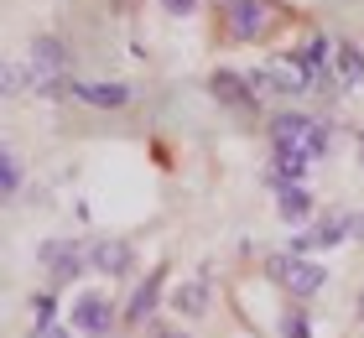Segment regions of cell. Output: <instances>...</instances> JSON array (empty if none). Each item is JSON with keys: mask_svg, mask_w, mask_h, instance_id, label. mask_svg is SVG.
<instances>
[{"mask_svg": "<svg viewBox=\"0 0 364 338\" xmlns=\"http://www.w3.org/2000/svg\"><path fill=\"white\" fill-rule=\"evenodd\" d=\"M255 83L260 89H276V94H302V89H312V68L307 63H296V58H287V63H271V68H260L255 73Z\"/></svg>", "mask_w": 364, "mask_h": 338, "instance_id": "277c9868", "label": "cell"}, {"mask_svg": "<svg viewBox=\"0 0 364 338\" xmlns=\"http://www.w3.org/2000/svg\"><path fill=\"white\" fill-rule=\"evenodd\" d=\"M287 333L291 338H307V317H287Z\"/></svg>", "mask_w": 364, "mask_h": 338, "instance_id": "ffe728a7", "label": "cell"}, {"mask_svg": "<svg viewBox=\"0 0 364 338\" xmlns=\"http://www.w3.org/2000/svg\"><path fill=\"white\" fill-rule=\"evenodd\" d=\"M42 338H68V333H63V328H53V323H47V328H42Z\"/></svg>", "mask_w": 364, "mask_h": 338, "instance_id": "7402d4cb", "label": "cell"}, {"mask_svg": "<svg viewBox=\"0 0 364 338\" xmlns=\"http://www.w3.org/2000/svg\"><path fill=\"white\" fill-rule=\"evenodd\" d=\"M68 89L84 99V105H99V110H120L130 99V83H68Z\"/></svg>", "mask_w": 364, "mask_h": 338, "instance_id": "8992f818", "label": "cell"}, {"mask_svg": "<svg viewBox=\"0 0 364 338\" xmlns=\"http://www.w3.org/2000/svg\"><path fill=\"white\" fill-rule=\"evenodd\" d=\"M359 162H364V146H359Z\"/></svg>", "mask_w": 364, "mask_h": 338, "instance_id": "cb8c5ba5", "label": "cell"}, {"mask_svg": "<svg viewBox=\"0 0 364 338\" xmlns=\"http://www.w3.org/2000/svg\"><path fill=\"white\" fill-rule=\"evenodd\" d=\"M349 229H354L349 218H323V224H318V229H307V234H302V240H296L291 250H333V245H338Z\"/></svg>", "mask_w": 364, "mask_h": 338, "instance_id": "9c48e42d", "label": "cell"}, {"mask_svg": "<svg viewBox=\"0 0 364 338\" xmlns=\"http://www.w3.org/2000/svg\"><path fill=\"white\" fill-rule=\"evenodd\" d=\"M161 297V276H146V286L136 292V302H130V323H141L146 312H151V302Z\"/></svg>", "mask_w": 364, "mask_h": 338, "instance_id": "9a60e30c", "label": "cell"}, {"mask_svg": "<svg viewBox=\"0 0 364 338\" xmlns=\"http://www.w3.org/2000/svg\"><path fill=\"white\" fill-rule=\"evenodd\" d=\"M31 89H58L63 83V42L58 37H37L31 42Z\"/></svg>", "mask_w": 364, "mask_h": 338, "instance_id": "3957f363", "label": "cell"}, {"mask_svg": "<svg viewBox=\"0 0 364 338\" xmlns=\"http://www.w3.org/2000/svg\"><path fill=\"white\" fill-rule=\"evenodd\" d=\"M21 83H26V73H21V68L11 63V68H6V94H16V89H21Z\"/></svg>", "mask_w": 364, "mask_h": 338, "instance_id": "d6986e66", "label": "cell"}, {"mask_svg": "<svg viewBox=\"0 0 364 338\" xmlns=\"http://www.w3.org/2000/svg\"><path fill=\"white\" fill-rule=\"evenodd\" d=\"M271 276L287 286V292L312 297V292H323L328 270H323V265H312V260H302V255H281V260H271Z\"/></svg>", "mask_w": 364, "mask_h": 338, "instance_id": "7a4b0ae2", "label": "cell"}, {"mask_svg": "<svg viewBox=\"0 0 364 338\" xmlns=\"http://www.w3.org/2000/svg\"><path fill=\"white\" fill-rule=\"evenodd\" d=\"M109 323H114V312L99 297H78V307H73V328L78 333H109Z\"/></svg>", "mask_w": 364, "mask_h": 338, "instance_id": "ba28073f", "label": "cell"}, {"mask_svg": "<svg viewBox=\"0 0 364 338\" xmlns=\"http://www.w3.org/2000/svg\"><path fill=\"white\" fill-rule=\"evenodd\" d=\"M276 172H281V182H296L307 172V157L302 151H276Z\"/></svg>", "mask_w": 364, "mask_h": 338, "instance_id": "2e32d148", "label": "cell"}, {"mask_svg": "<svg viewBox=\"0 0 364 338\" xmlns=\"http://www.w3.org/2000/svg\"><path fill=\"white\" fill-rule=\"evenodd\" d=\"M312 213V198L302 188H291V182H281V218H291V224H302Z\"/></svg>", "mask_w": 364, "mask_h": 338, "instance_id": "8fae6325", "label": "cell"}, {"mask_svg": "<svg viewBox=\"0 0 364 338\" xmlns=\"http://www.w3.org/2000/svg\"><path fill=\"white\" fill-rule=\"evenodd\" d=\"M16 182H21V162H16L11 151H6V157H0V188L16 193Z\"/></svg>", "mask_w": 364, "mask_h": 338, "instance_id": "e0dca14e", "label": "cell"}, {"mask_svg": "<svg viewBox=\"0 0 364 338\" xmlns=\"http://www.w3.org/2000/svg\"><path fill=\"white\" fill-rule=\"evenodd\" d=\"M213 94H219L224 105H235V110H250V89H245L235 73H219V78H213Z\"/></svg>", "mask_w": 364, "mask_h": 338, "instance_id": "7c38bea8", "label": "cell"}, {"mask_svg": "<svg viewBox=\"0 0 364 338\" xmlns=\"http://www.w3.org/2000/svg\"><path fill=\"white\" fill-rule=\"evenodd\" d=\"M271 141H276V151H302L307 162H318L328 151V130L312 125L307 115H276L271 120Z\"/></svg>", "mask_w": 364, "mask_h": 338, "instance_id": "6da1fadb", "label": "cell"}, {"mask_svg": "<svg viewBox=\"0 0 364 338\" xmlns=\"http://www.w3.org/2000/svg\"><path fill=\"white\" fill-rule=\"evenodd\" d=\"M31 317H37V328H47V317H53V297H37V302H31Z\"/></svg>", "mask_w": 364, "mask_h": 338, "instance_id": "ac0fdd59", "label": "cell"}, {"mask_svg": "<svg viewBox=\"0 0 364 338\" xmlns=\"http://www.w3.org/2000/svg\"><path fill=\"white\" fill-rule=\"evenodd\" d=\"M161 6H167L172 16H188V11H193V0H161Z\"/></svg>", "mask_w": 364, "mask_h": 338, "instance_id": "44dd1931", "label": "cell"}, {"mask_svg": "<svg viewBox=\"0 0 364 338\" xmlns=\"http://www.w3.org/2000/svg\"><path fill=\"white\" fill-rule=\"evenodd\" d=\"M42 265L53 270L58 281H68V276H78V245H63V240H53V245H42Z\"/></svg>", "mask_w": 364, "mask_h": 338, "instance_id": "30bf717a", "label": "cell"}, {"mask_svg": "<svg viewBox=\"0 0 364 338\" xmlns=\"http://www.w3.org/2000/svg\"><path fill=\"white\" fill-rule=\"evenodd\" d=\"M266 26H271V11L260 6V0H229V31H235V37L255 42Z\"/></svg>", "mask_w": 364, "mask_h": 338, "instance_id": "5b68a950", "label": "cell"}, {"mask_svg": "<svg viewBox=\"0 0 364 338\" xmlns=\"http://www.w3.org/2000/svg\"><path fill=\"white\" fill-rule=\"evenodd\" d=\"M151 338H188V333H172V328H156Z\"/></svg>", "mask_w": 364, "mask_h": 338, "instance_id": "603a6c76", "label": "cell"}, {"mask_svg": "<svg viewBox=\"0 0 364 338\" xmlns=\"http://www.w3.org/2000/svg\"><path fill=\"white\" fill-rule=\"evenodd\" d=\"M89 265L105 270V276H120V270H130V245L125 240H99L89 250Z\"/></svg>", "mask_w": 364, "mask_h": 338, "instance_id": "52a82bcc", "label": "cell"}, {"mask_svg": "<svg viewBox=\"0 0 364 338\" xmlns=\"http://www.w3.org/2000/svg\"><path fill=\"white\" fill-rule=\"evenodd\" d=\"M338 78L343 83H364V58L354 42H338Z\"/></svg>", "mask_w": 364, "mask_h": 338, "instance_id": "5bb4252c", "label": "cell"}, {"mask_svg": "<svg viewBox=\"0 0 364 338\" xmlns=\"http://www.w3.org/2000/svg\"><path fill=\"white\" fill-rule=\"evenodd\" d=\"M177 312H188V317H198V312H203L208 307V286L203 281H188V286H177Z\"/></svg>", "mask_w": 364, "mask_h": 338, "instance_id": "4fadbf2b", "label": "cell"}]
</instances>
